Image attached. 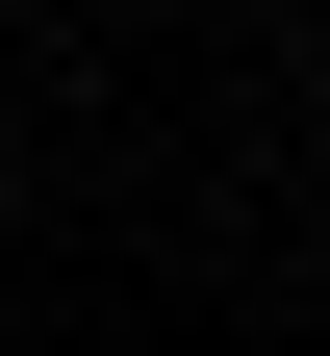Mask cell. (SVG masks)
I'll return each mask as SVG.
<instances>
[{"label": "cell", "instance_id": "6da1fadb", "mask_svg": "<svg viewBox=\"0 0 330 356\" xmlns=\"http://www.w3.org/2000/svg\"><path fill=\"white\" fill-rule=\"evenodd\" d=\"M305 153H330V51H305Z\"/></svg>", "mask_w": 330, "mask_h": 356}]
</instances>
